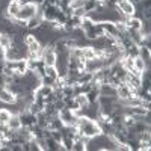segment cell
I'll list each match as a JSON object with an SVG mask.
<instances>
[{"mask_svg":"<svg viewBox=\"0 0 151 151\" xmlns=\"http://www.w3.org/2000/svg\"><path fill=\"white\" fill-rule=\"evenodd\" d=\"M45 2V0H30V3L36 5V6H42V3Z\"/></svg>","mask_w":151,"mask_h":151,"instance_id":"17","label":"cell"},{"mask_svg":"<svg viewBox=\"0 0 151 151\" xmlns=\"http://www.w3.org/2000/svg\"><path fill=\"white\" fill-rule=\"evenodd\" d=\"M73 15L74 17H79V18H83L86 15V11L83 8H76V9H73Z\"/></svg>","mask_w":151,"mask_h":151,"instance_id":"16","label":"cell"},{"mask_svg":"<svg viewBox=\"0 0 151 151\" xmlns=\"http://www.w3.org/2000/svg\"><path fill=\"white\" fill-rule=\"evenodd\" d=\"M11 116H12V112L9 109H5V107L0 109V122H2V124H8Z\"/></svg>","mask_w":151,"mask_h":151,"instance_id":"11","label":"cell"},{"mask_svg":"<svg viewBox=\"0 0 151 151\" xmlns=\"http://www.w3.org/2000/svg\"><path fill=\"white\" fill-rule=\"evenodd\" d=\"M101 27L104 30L106 35H110V36H116L118 32H116V27H115V21H101Z\"/></svg>","mask_w":151,"mask_h":151,"instance_id":"6","label":"cell"},{"mask_svg":"<svg viewBox=\"0 0 151 151\" xmlns=\"http://www.w3.org/2000/svg\"><path fill=\"white\" fill-rule=\"evenodd\" d=\"M8 127L12 129V130H17V132H18V130L23 127V124H21V121H20V116H18V115H12L11 119L8 121Z\"/></svg>","mask_w":151,"mask_h":151,"instance_id":"8","label":"cell"},{"mask_svg":"<svg viewBox=\"0 0 151 151\" xmlns=\"http://www.w3.org/2000/svg\"><path fill=\"white\" fill-rule=\"evenodd\" d=\"M36 12H38V6L33 5V3H27V5L21 6V9H20V12H18V17H17V18L26 20V21H27L29 18H32V17L36 15Z\"/></svg>","mask_w":151,"mask_h":151,"instance_id":"4","label":"cell"},{"mask_svg":"<svg viewBox=\"0 0 151 151\" xmlns=\"http://www.w3.org/2000/svg\"><path fill=\"white\" fill-rule=\"evenodd\" d=\"M74 98H76V101L79 103L80 109H85V107H88V104H89V101H88V97H86V94H79V95H76Z\"/></svg>","mask_w":151,"mask_h":151,"instance_id":"12","label":"cell"},{"mask_svg":"<svg viewBox=\"0 0 151 151\" xmlns=\"http://www.w3.org/2000/svg\"><path fill=\"white\" fill-rule=\"evenodd\" d=\"M24 44H26L29 53H38L40 56H42V45L36 40V36L33 33H27L24 36Z\"/></svg>","mask_w":151,"mask_h":151,"instance_id":"1","label":"cell"},{"mask_svg":"<svg viewBox=\"0 0 151 151\" xmlns=\"http://www.w3.org/2000/svg\"><path fill=\"white\" fill-rule=\"evenodd\" d=\"M86 147H88V145L82 141V137H80V139L73 141V150H74V151H85V150H88Z\"/></svg>","mask_w":151,"mask_h":151,"instance_id":"14","label":"cell"},{"mask_svg":"<svg viewBox=\"0 0 151 151\" xmlns=\"http://www.w3.org/2000/svg\"><path fill=\"white\" fill-rule=\"evenodd\" d=\"M116 9L121 12L122 15H125V17H133V15H136L134 5L130 3L129 0H118V2H116Z\"/></svg>","mask_w":151,"mask_h":151,"instance_id":"3","label":"cell"},{"mask_svg":"<svg viewBox=\"0 0 151 151\" xmlns=\"http://www.w3.org/2000/svg\"><path fill=\"white\" fill-rule=\"evenodd\" d=\"M0 101H3L5 104H14L17 101V95L12 94L8 88H0Z\"/></svg>","mask_w":151,"mask_h":151,"instance_id":"5","label":"cell"},{"mask_svg":"<svg viewBox=\"0 0 151 151\" xmlns=\"http://www.w3.org/2000/svg\"><path fill=\"white\" fill-rule=\"evenodd\" d=\"M58 116L60 118V121L64 122L65 125H76V122H77V115L68 107L60 109L58 112Z\"/></svg>","mask_w":151,"mask_h":151,"instance_id":"2","label":"cell"},{"mask_svg":"<svg viewBox=\"0 0 151 151\" xmlns=\"http://www.w3.org/2000/svg\"><path fill=\"white\" fill-rule=\"evenodd\" d=\"M133 67H134V70H136V71H139L141 74H142L145 70H150V68L145 65V62L142 60V58H141V56L133 58Z\"/></svg>","mask_w":151,"mask_h":151,"instance_id":"7","label":"cell"},{"mask_svg":"<svg viewBox=\"0 0 151 151\" xmlns=\"http://www.w3.org/2000/svg\"><path fill=\"white\" fill-rule=\"evenodd\" d=\"M44 76H47V77H52V79H58V70H56V67L53 65V67H48V65H45V70H44Z\"/></svg>","mask_w":151,"mask_h":151,"instance_id":"13","label":"cell"},{"mask_svg":"<svg viewBox=\"0 0 151 151\" xmlns=\"http://www.w3.org/2000/svg\"><path fill=\"white\" fill-rule=\"evenodd\" d=\"M82 52H83V59H85V60H91V59L95 58V50H94L91 45L83 47V48H82Z\"/></svg>","mask_w":151,"mask_h":151,"instance_id":"10","label":"cell"},{"mask_svg":"<svg viewBox=\"0 0 151 151\" xmlns=\"http://www.w3.org/2000/svg\"><path fill=\"white\" fill-rule=\"evenodd\" d=\"M12 45V38L6 33H0V47H3L5 50Z\"/></svg>","mask_w":151,"mask_h":151,"instance_id":"9","label":"cell"},{"mask_svg":"<svg viewBox=\"0 0 151 151\" xmlns=\"http://www.w3.org/2000/svg\"><path fill=\"white\" fill-rule=\"evenodd\" d=\"M83 9H85L86 12H91V11L97 9V2H95V0H85Z\"/></svg>","mask_w":151,"mask_h":151,"instance_id":"15","label":"cell"},{"mask_svg":"<svg viewBox=\"0 0 151 151\" xmlns=\"http://www.w3.org/2000/svg\"><path fill=\"white\" fill-rule=\"evenodd\" d=\"M3 106H6V104H5V103H3V101H0V109H2V107H3Z\"/></svg>","mask_w":151,"mask_h":151,"instance_id":"18","label":"cell"}]
</instances>
